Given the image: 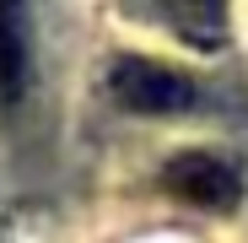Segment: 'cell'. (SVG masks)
<instances>
[{
	"mask_svg": "<svg viewBox=\"0 0 248 243\" xmlns=\"http://www.w3.org/2000/svg\"><path fill=\"white\" fill-rule=\"evenodd\" d=\"M162 189L173 200H184V206H194V211H237V200H243L237 168L221 162V157H211V151L173 157L168 168H162Z\"/></svg>",
	"mask_w": 248,
	"mask_h": 243,
	"instance_id": "obj_2",
	"label": "cell"
},
{
	"mask_svg": "<svg viewBox=\"0 0 248 243\" xmlns=\"http://www.w3.org/2000/svg\"><path fill=\"white\" fill-rule=\"evenodd\" d=\"M108 92L119 108L130 113H178L194 103V81L162 60H140V54H119L108 70Z\"/></svg>",
	"mask_w": 248,
	"mask_h": 243,
	"instance_id": "obj_1",
	"label": "cell"
},
{
	"mask_svg": "<svg viewBox=\"0 0 248 243\" xmlns=\"http://www.w3.org/2000/svg\"><path fill=\"white\" fill-rule=\"evenodd\" d=\"M27 87V16L0 6V108H11Z\"/></svg>",
	"mask_w": 248,
	"mask_h": 243,
	"instance_id": "obj_3",
	"label": "cell"
}]
</instances>
